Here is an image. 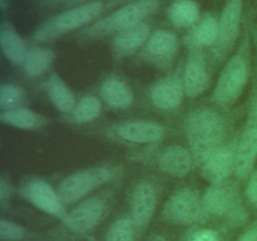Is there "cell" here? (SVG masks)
<instances>
[{"label":"cell","instance_id":"obj_1","mask_svg":"<svg viewBox=\"0 0 257 241\" xmlns=\"http://www.w3.org/2000/svg\"><path fill=\"white\" fill-rule=\"evenodd\" d=\"M226 122L222 115L212 109H197L186 120V137L193 160L201 165L213 151L225 145Z\"/></svg>","mask_w":257,"mask_h":241},{"label":"cell","instance_id":"obj_2","mask_svg":"<svg viewBox=\"0 0 257 241\" xmlns=\"http://www.w3.org/2000/svg\"><path fill=\"white\" fill-rule=\"evenodd\" d=\"M248 33L240 42L237 50L227 59L212 92V102L230 107L242 95L250 78V43Z\"/></svg>","mask_w":257,"mask_h":241},{"label":"cell","instance_id":"obj_3","mask_svg":"<svg viewBox=\"0 0 257 241\" xmlns=\"http://www.w3.org/2000/svg\"><path fill=\"white\" fill-rule=\"evenodd\" d=\"M161 0H135L127 3L110 14L95 20L93 24L80 32L78 37L80 39L90 40L110 34H118L145 22L146 18L158 9Z\"/></svg>","mask_w":257,"mask_h":241},{"label":"cell","instance_id":"obj_4","mask_svg":"<svg viewBox=\"0 0 257 241\" xmlns=\"http://www.w3.org/2000/svg\"><path fill=\"white\" fill-rule=\"evenodd\" d=\"M109 4L103 0H92L45 20L35 29L33 38L38 42L54 40L74 30L82 29L98 20Z\"/></svg>","mask_w":257,"mask_h":241},{"label":"cell","instance_id":"obj_5","mask_svg":"<svg viewBox=\"0 0 257 241\" xmlns=\"http://www.w3.org/2000/svg\"><path fill=\"white\" fill-rule=\"evenodd\" d=\"M117 173L118 168L114 166H97L77 171L62 181L58 192L65 205L80 202L98 188L114 180Z\"/></svg>","mask_w":257,"mask_h":241},{"label":"cell","instance_id":"obj_6","mask_svg":"<svg viewBox=\"0 0 257 241\" xmlns=\"http://www.w3.org/2000/svg\"><path fill=\"white\" fill-rule=\"evenodd\" d=\"M162 217L173 225L191 226L206 222L210 215L203 206L202 196L197 190L185 187L173 193L162 210Z\"/></svg>","mask_w":257,"mask_h":241},{"label":"cell","instance_id":"obj_7","mask_svg":"<svg viewBox=\"0 0 257 241\" xmlns=\"http://www.w3.org/2000/svg\"><path fill=\"white\" fill-rule=\"evenodd\" d=\"M243 0H227L222 13L218 18L220 32L218 39L211 49L212 59L215 62H222L230 55L236 43L241 37V24H242Z\"/></svg>","mask_w":257,"mask_h":241},{"label":"cell","instance_id":"obj_8","mask_svg":"<svg viewBox=\"0 0 257 241\" xmlns=\"http://www.w3.org/2000/svg\"><path fill=\"white\" fill-rule=\"evenodd\" d=\"M108 200L104 195H93L80 201L74 208L68 212L63 221V226L69 232L77 235H85L94 230L100 221L107 216Z\"/></svg>","mask_w":257,"mask_h":241},{"label":"cell","instance_id":"obj_9","mask_svg":"<svg viewBox=\"0 0 257 241\" xmlns=\"http://www.w3.org/2000/svg\"><path fill=\"white\" fill-rule=\"evenodd\" d=\"M203 206L210 216L225 217L233 225H240L247 218L245 208L240 205L237 193L230 187L221 185H211L202 196Z\"/></svg>","mask_w":257,"mask_h":241},{"label":"cell","instance_id":"obj_10","mask_svg":"<svg viewBox=\"0 0 257 241\" xmlns=\"http://www.w3.org/2000/svg\"><path fill=\"white\" fill-rule=\"evenodd\" d=\"M20 192L30 205L42 212L62 222L67 217V205L63 202L58 190H54L53 186L43 178H32L27 181Z\"/></svg>","mask_w":257,"mask_h":241},{"label":"cell","instance_id":"obj_11","mask_svg":"<svg viewBox=\"0 0 257 241\" xmlns=\"http://www.w3.org/2000/svg\"><path fill=\"white\" fill-rule=\"evenodd\" d=\"M182 84L186 97L197 98L210 87V72L203 49L190 48L183 68Z\"/></svg>","mask_w":257,"mask_h":241},{"label":"cell","instance_id":"obj_12","mask_svg":"<svg viewBox=\"0 0 257 241\" xmlns=\"http://www.w3.org/2000/svg\"><path fill=\"white\" fill-rule=\"evenodd\" d=\"M158 196L155 186L147 181L138 183L130 200V217L137 230L147 227L157 210Z\"/></svg>","mask_w":257,"mask_h":241},{"label":"cell","instance_id":"obj_13","mask_svg":"<svg viewBox=\"0 0 257 241\" xmlns=\"http://www.w3.org/2000/svg\"><path fill=\"white\" fill-rule=\"evenodd\" d=\"M201 175L211 185H221L235 173V147L221 146L213 151L202 163Z\"/></svg>","mask_w":257,"mask_h":241},{"label":"cell","instance_id":"obj_14","mask_svg":"<svg viewBox=\"0 0 257 241\" xmlns=\"http://www.w3.org/2000/svg\"><path fill=\"white\" fill-rule=\"evenodd\" d=\"M257 160V127L247 126L235 147V175L248 178Z\"/></svg>","mask_w":257,"mask_h":241},{"label":"cell","instance_id":"obj_15","mask_svg":"<svg viewBox=\"0 0 257 241\" xmlns=\"http://www.w3.org/2000/svg\"><path fill=\"white\" fill-rule=\"evenodd\" d=\"M178 50V39L173 33L160 29L151 34L143 47V54L150 62L165 65L172 62Z\"/></svg>","mask_w":257,"mask_h":241},{"label":"cell","instance_id":"obj_16","mask_svg":"<svg viewBox=\"0 0 257 241\" xmlns=\"http://www.w3.org/2000/svg\"><path fill=\"white\" fill-rule=\"evenodd\" d=\"M182 79L176 75H170L157 80L151 88V100L162 110L177 109L185 98Z\"/></svg>","mask_w":257,"mask_h":241},{"label":"cell","instance_id":"obj_17","mask_svg":"<svg viewBox=\"0 0 257 241\" xmlns=\"http://www.w3.org/2000/svg\"><path fill=\"white\" fill-rule=\"evenodd\" d=\"M115 132L122 140L138 145L156 143L165 135V128L152 120H131L122 123L115 128Z\"/></svg>","mask_w":257,"mask_h":241},{"label":"cell","instance_id":"obj_18","mask_svg":"<svg viewBox=\"0 0 257 241\" xmlns=\"http://www.w3.org/2000/svg\"><path fill=\"white\" fill-rule=\"evenodd\" d=\"M193 156L188 148L178 145L168 146L158 158V166L167 175L182 178L190 173L193 165Z\"/></svg>","mask_w":257,"mask_h":241},{"label":"cell","instance_id":"obj_19","mask_svg":"<svg viewBox=\"0 0 257 241\" xmlns=\"http://www.w3.org/2000/svg\"><path fill=\"white\" fill-rule=\"evenodd\" d=\"M151 27L148 23L143 22L136 27L125 29L114 35L112 40V50L118 58L128 57L137 52L140 48L145 47L151 37Z\"/></svg>","mask_w":257,"mask_h":241},{"label":"cell","instance_id":"obj_20","mask_svg":"<svg viewBox=\"0 0 257 241\" xmlns=\"http://www.w3.org/2000/svg\"><path fill=\"white\" fill-rule=\"evenodd\" d=\"M0 47L4 57L17 65H23L29 50L14 25L8 20H3L0 24Z\"/></svg>","mask_w":257,"mask_h":241},{"label":"cell","instance_id":"obj_21","mask_svg":"<svg viewBox=\"0 0 257 241\" xmlns=\"http://www.w3.org/2000/svg\"><path fill=\"white\" fill-rule=\"evenodd\" d=\"M218 32H220V24L218 19L211 14H205L201 17L197 24L192 28L187 40L188 48H198L205 49L211 48L216 44L218 39Z\"/></svg>","mask_w":257,"mask_h":241},{"label":"cell","instance_id":"obj_22","mask_svg":"<svg viewBox=\"0 0 257 241\" xmlns=\"http://www.w3.org/2000/svg\"><path fill=\"white\" fill-rule=\"evenodd\" d=\"M100 97L109 107L124 109L131 107L135 100V94L130 85L117 77H109L100 85Z\"/></svg>","mask_w":257,"mask_h":241},{"label":"cell","instance_id":"obj_23","mask_svg":"<svg viewBox=\"0 0 257 241\" xmlns=\"http://www.w3.org/2000/svg\"><path fill=\"white\" fill-rule=\"evenodd\" d=\"M48 98L55 108L62 113H72L78 100L67 83L58 74H52L44 84Z\"/></svg>","mask_w":257,"mask_h":241},{"label":"cell","instance_id":"obj_24","mask_svg":"<svg viewBox=\"0 0 257 241\" xmlns=\"http://www.w3.org/2000/svg\"><path fill=\"white\" fill-rule=\"evenodd\" d=\"M167 14L176 28H193L201 19L200 4L196 0H173L168 7Z\"/></svg>","mask_w":257,"mask_h":241},{"label":"cell","instance_id":"obj_25","mask_svg":"<svg viewBox=\"0 0 257 241\" xmlns=\"http://www.w3.org/2000/svg\"><path fill=\"white\" fill-rule=\"evenodd\" d=\"M0 120L9 127L18 128V130H37L43 127L47 123V118L37 113L35 110L24 107H17L13 109L2 110Z\"/></svg>","mask_w":257,"mask_h":241},{"label":"cell","instance_id":"obj_26","mask_svg":"<svg viewBox=\"0 0 257 241\" xmlns=\"http://www.w3.org/2000/svg\"><path fill=\"white\" fill-rule=\"evenodd\" d=\"M55 59V54L52 49L42 47L29 48L23 63V69L25 74L30 78L42 77L44 73L48 72L52 67L53 62Z\"/></svg>","mask_w":257,"mask_h":241},{"label":"cell","instance_id":"obj_27","mask_svg":"<svg viewBox=\"0 0 257 241\" xmlns=\"http://www.w3.org/2000/svg\"><path fill=\"white\" fill-rule=\"evenodd\" d=\"M102 110L100 100L94 95H84L75 104L72 118L77 123H89L97 119Z\"/></svg>","mask_w":257,"mask_h":241},{"label":"cell","instance_id":"obj_28","mask_svg":"<svg viewBox=\"0 0 257 241\" xmlns=\"http://www.w3.org/2000/svg\"><path fill=\"white\" fill-rule=\"evenodd\" d=\"M130 216L117 218L108 228L104 241H135L137 232Z\"/></svg>","mask_w":257,"mask_h":241},{"label":"cell","instance_id":"obj_29","mask_svg":"<svg viewBox=\"0 0 257 241\" xmlns=\"http://www.w3.org/2000/svg\"><path fill=\"white\" fill-rule=\"evenodd\" d=\"M24 97V90L13 83H4L0 88V108L2 110L13 109L20 107V102Z\"/></svg>","mask_w":257,"mask_h":241},{"label":"cell","instance_id":"obj_30","mask_svg":"<svg viewBox=\"0 0 257 241\" xmlns=\"http://www.w3.org/2000/svg\"><path fill=\"white\" fill-rule=\"evenodd\" d=\"M29 236V230L12 220H0V238L2 241H24Z\"/></svg>","mask_w":257,"mask_h":241},{"label":"cell","instance_id":"obj_31","mask_svg":"<svg viewBox=\"0 0 257 241\" xmlns=\"http://www.w3.org/2000/svg\"><path fill=\"white\" fill-rule=\"evenodd\" d=\"M181 241H221L220 236L211 228H195L190 231Z\"/></svg>","mask_w":257,"mask_h":241},{"label":"cell","instance_id":"obj_32","mask_svg":"<svg viewBox=\"0 0 257 241\" xmlns=\"http://www.w3.org/2000/svg\"><path fill=\"white\" fill-rule=\"evenodd\" d=\"M246 197L257 207V170H253L250 177L247 178V185H246Z\"/></svg>","mask_w":257,"mask_h":241},{"label":"cell","instance_id":"obj_33","mask_svg":"<svg viewBox=\"0 0 257 241\" xmlns=\"http://www.w3.org/2000/svg\"><path fill=\"white\" fill-rule=\"evenodd\" d=\"M12 192L13 187L12 185H10V182L4 177V176H2V177H0V203H2L3 206L8 202V200H9L10 196H12Z\"/></svg>","mask_w":257,"mask_h":241},{"label":"cell","instance_id":"obj_34","mask_svg":"<svg viewBox=\"0 0 257 241\" xmlns=\"http://www.w3.org/2000/svg\"><path fill=\"white\" fill-rule=\"evenodd\" d=\"M237 241H257V221L251 223Z\"/></svg>","mask_w":257,"mask_h":241},{"label":"cell","instance_id":"obj_35","mask_svg":"<svg viewBox=\"0 0 257 241\" xmlns=\"http://www.w3.org/2000/svg\"><path fill=\"white\" fill-rule=\"evenodd\" d=\"M147 241H168V240L162 235H153L152 237L148 238Z\"/></svg>","mask_w":257,"mask_h":241},{"label":"cell","instance_id":"obj_36","mask_svg":"<svg viewBox=\"0 0 257 241\" xmlns=\"http://www.w3.org/2000/svg\"><path fill=\"white\" fill-rule=\"evenodd\" d=\"M8 5H9V0H0V9H2V12H7Z\"/></svg>","mask_w":257,"mask_h":241},{"label":"cell","instance_id":"obj_37","mask_svg":"<svg viewBox=\"0 0 257 241\" xmlns=\"http://www.w3.org/2000/svg\"><path fill=\"white\" fill-rule=\"evenodd\" d=\"M255 118H256V123H257V103H256V109H255Z\"/></svg>","mask_w":257,"mask_h":241},{"label":"cell","instance_id":"obj_38","mask_svg":"<svg viewBox=\"0 0 257 241\" xmlns=\"http://www.w3.org/2000/svg\"><path fill=\"white\" fill-rule=\"evenodd\" d=\"M55 2H68V0H55Z\"/></svg>","mask_w":257,"mask_h":241},{"label":"cell","instance_id":"obj_39","mask_svg":"<svg viewBox=\"0 0 257 241\" xmlns=\"http://www.w3.org/2000/svg\"><path fill=\"white\" fill-rule=\"evenodd\" d=\"M256 42H257V32H256Z\"/></svg>","mask_w":257,"mask_h":241}]
</instances>
